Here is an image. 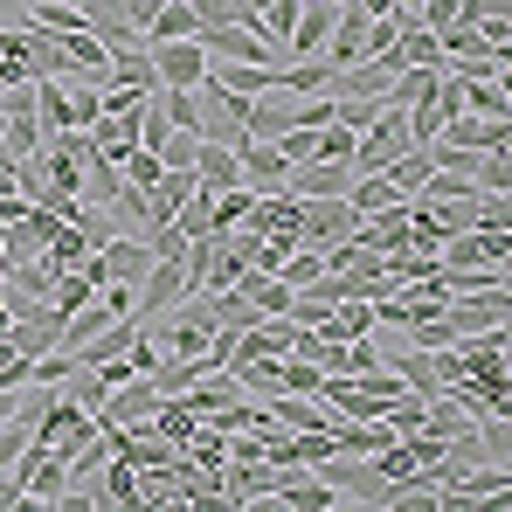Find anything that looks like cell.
I'll list each match as a JSON object with an SVG mask.
<instances>
[{"label":"cell","instance_id":"obj_1","mask_svg":"<svg viewBox=\"0 0 512 512\" xmlns=\"http://www.w3.org/2000/svg\"><path fill=\"white\" fill-rule=\"evenodd\" d=\"M409 146H416V139H409V111L381 97V111H374V125H367V132L353 139V173H381L388 160H402Z\"/></svg>","mask_w":512,"mask_h":512},{"label":"cell","instance_id":"obj_2","mask_svg":"<svg viewBox=\"0 0 512 512\" xmlns=\"http://www.w3.org/2000/svg\"><path fill=\"white\" fill-rule=\"evenodd\" d=\"M512 229H450L436 243V270H506Z\"/></svg>","mask_w":512,"mask_h":512},{"label":"cell","instance_id":"obj_3","mask_svg":"<svg viewBox=\"0 0 512 512\" xmlns=\"http://www.w3.org/2000/svg\"><path fill=\"white\" fill-rule=\"evenodd\" d=\"M0 146H7L14 160H35V153L49 146L42 111H35V90H28V84H7V90H0Z\"/></svg>","mask_w":512,"mask_h":512},{"label":"cell","instance_id":"obj_4","mask_svg":"<svg viewBox=\"0 0 512 512\" xmlns=\"http://www.w3.org/2000/svg\"><path fill=\"white\" fill-rule=\"evenodd\" d=\"M14 471H21L28 506H56V499H63V485H70V464H63L49 443H35V436H28V450L14 457Z\"/></svg>","mask_w":512,"mask_h":512},{"label":"cell","instance_id":"obj_5","mask_svg":"<svg viewBox=\"0 0 512 512\" xmlns=\"http://www.w3.org/2000/svg\"><path fill=\"white\" fill-rule=\"evenodd\" d=\"M243 118H250V97L201 84V139H215V146H243V139H250Z\"/></svg>","mask_w":512,"mask_h":512},{"label":"cell","instance_id":"obj_6","mask_svg":"<svg viewBox=\"0 0 512 512\" xmlns=\"http://www.w3.org/2000/svg\"><path fill=\"white\" fill-rule=\"evenodd\" d=\"M333 70H346V63H360V56H374V14L360 7V0H346L340 21H333V35H326V49H319Z\"/></svg>","mask_w":512,"mask_h":512},{"label":"cell","instance_id":"obj_7","mask_svg":"<svg viewBox=\"0 0 512 512\" xmlns=\"http://www.w3.org/2000/svg\"><path fill=\"white\" fill-rule=\"evenodd\" d=\"M353 229H360V215L346 208V194H333V201H305V208H298V243H312V250L346 243Z\"/></svg>","mask_w":512,"mask_h":512},{"label":"cell","instance_id":"obj_8","mask_svg":"<svg viewBox=\"0 0 512 512\" xmlns=\"http://www.w3.org/2000/svg\"><path fill=\"white\" fill-rule=\"evenodd\" d=\"M146 49H153L160 90H194L208 77V49H201V42H146Z\"/></svg>","mask_w":512,"mask_h":512},{"label":"cell","instance_id":"obj_9","mask_svg":"<svg viewBox=\"0 0 512 512\" xmlns=\"http://www.w3.org/2000/svg\"><path fill=\"white\" fill-rule=\"evenodd\" d=\"M153 402H160L153 374H132V381H125V388H111L90 416H97V423H111V429H132V423H146V416H153Z\"/></svg>","mask_w":512,"mask_h":512},{"label":"cell","instance_id":"obj_10","mask_svg":"<svg viewBox=\"0 0 512 512\" xmlns=\"http://www.w3.org/2000/svg\"><path fill=\"white\" fill-rule=\"evenodd\" d=\"M284 187H291L298 201H333V194L353 187V167H340V160H298Z\"/></svg>","mask_w":512,"mask_h":512},{"label":"cell","instance_id":"obj_11","mask_svg":"<svg viewBox=\"0 0 512 512\" xmlns=\"http://www.w3.org/2000/svg\"><path fill=\"white\" fill-rule=\"evenodd\" d=\"M312 333H319V340H367V333H374V305H367V298H333Z\"/></svg>","mask_w":512,"mask_h":512},{"label":"cell","instance_id":"obj_12","mask_svg":"<svg viewBox=\"0 0 512 512\" xmlns=\"http://www.w3.org/2000/svg\"><path fill=\"white\" fill-rule=\"evenodd\" d=\"M194 180H201L208 194H222V187H250L243 167H236V146H215V139L194 146Z\"/></svg>","mask_w":512,"mask_h":512},{"label":"cell","instance_id":"obj_13","mask_svg":"<svg viewBox=\"0 0 512 512\" xmlns=\"http://www.w3.org/2000/svg\"><path fill=\"white\" fill-rule=\"evenodd\" d=\"M201 84L236 90V97H263L270 90V63H222V56H208V77Z\"/></svg>","mask_w":512,"mask_h":512},{"label":"cell","instance_id":"obj_14","mask_svg":"<svg viewBox=\"0 0 512 512\" xmlns=\"http://www.w3.org/2000/svg\"><path fill=\"white\" fill-rule=\"evenodd\" d=\"M201 35V14H194V0H167L153 21H146V42H194Z\"/></svg>","mask_w":512,"mask_h":512},{"label":"cell","instance_id":"obj_15","mask_svg":"<svg viewBox=\"0 0 512 512\" xmlns=\"http://www.w3.org/2000/svg\"><path fill=\"white\" fill-rule=\"evenodd\" d=\"M56 49H63V70H84V77H97V84H104V63H111V49H104L90 28H77V35H56Z\"/></svg>","mask_w":512,"mask_h":512},{"label":"cell","instance_id":"obj_16","mask_svg":"<svg viewBox=\"0 0 512 512\" xmlns=\"http://www.w3.org/2000/svg\"><path fill=\"white\" fill-rule=\"evenodd\" d=\"M457 97H464V111H478V118H512V97L499 77H457Z\"/></svg>","mask_w":512,"mask_h":512},{"label":"cell","instance_id":"obj_17","mask_svg":"<svg viewBox=\"0 0 512 512\" xmlns=\"http://www.w3.org/2000/svg\"><path fill=\"white\" fill-rule=\"evenodd\" d=\"M250 208H256V187H222V194H208V222H215V236L243 229Z\"/></svg>","mask_w":512,"mask_h":512},{"label":"cell","instance_id":"obj_18","mask_svg":"<svg viewBox=\"0 0 512 512\" xmlns=\"http://www.w3.org/2000/svg\"><path fill=\"white\" fill-rule=\"evenodd\" d=\"M298 7H305V0H270L263 14H250V28L263 35V42H270V49H277V56H284V42H291V28H298Z\"/></svg>","mask_w":512,"mask_h":512},{"label":"cell","instance_id":"obj_19","mask_svg":"<svg viewBox=\"0 0 512 512\" xmlns=\"http://www.w3.org/2000/svg\"><path fill=\"white\" fill-rule=\"evenodd\" d=\"M90 298H97V284H90L84 270H63V277H56V284H49V298H42V305H49V312H56V319H70V312H84Z\"/></svg>","mask_w":512,"mask_h":512},{"label":"cell","instance_id":"obj_20","mask_svg":"<svg viewBox=\"0 0 512 512\" xmlns=\"http://www.w3.org/2000/svg\"><path fill=\"white\" fill-rule=\"evenodd\" d=\"M35 111H42V132H70V90L63 77H35Z\"/></svg>","mask_w":512,"mask_h":512},{"label":"cell","instance_id":"obj_21","mask_svg":"<svg viewBox=\"0 0 512 512\" xmlns=\"http://www.w3.org/2000/svg\"><path fill=\"white\" fill-rule=\"evenodd\" d=\"M388 187H395V194H402V201H409V194H416V187H423L429 180V146H409V153H402V160H388Z\"/></svg>","mask_w":512,"mask_h":512},{"label":"cell","instance_id":"obj_22","mask_svg":"<svg viewBox=\"0 0 512 512\" xmlns=\"http://www.w3.org/2000/svg\"><path fill=\"white\" fill-rule=\"evenodd\" d=\"M42 256H49L56 270H77V263L90 256V236L77 229V222H56V236H49V250H42Z\"/></svg>","mask_w":512,"mask_h":512},{"label":"cell","instance_id":"obj_23","mask_svg":"<svg viewBox=\"0 0 512 512\" xmlns=\"http://www.w3.org/2000/svg\"><path fill=\"white\" fill-rule=\"evenodd\" d=\"M229 374L243 381V395H277L284 388V360H236Z\"/></svg>","mask_w":512,"mask_h":512},{"label":"cell","instance_id":"obj_24","mask_svg":"<svg viewBox=\"0 0 512 512\" xmlns=\"http://www.w3.org/2000/svg\"><path fill=\"white\" fill-rule=\"evenodd\" d=\"M160 104H167V125H180V132L201 139V84L194 90H160Z\"/></svg>","mask_w":512,"mask_h":512},{"label":"cell","instance_id":"obj_25","mask_svg":"<svg viewBox=\"0 0 512 512\" xmlns=\"http://www.w3.org/2000/svg\"><path fill=\"white\" fill-rule=\"evenodd\" d=\"M194 146H201V139H194V132H180V125H167V132H160V146H153V153H160V167H194Z\"/></svg>","mask_w":512,"mask_h":512},{"label":"cell","instance_id":"obj_26","mask_svg":"<svg viewBox=\"0 0 512 512\" xmlns=\"http://www.w3.org/2000/svg\"><path fill=\"white\" fill-rule=\"evenodd\" d=\"M319 381H326V367H312V360H284V388H277V395H319Z\"/></svg>","mask_w":512,"mask_h":512},{"label":"cell","instance_id":"obj_27","mask_svg":"<svg viewBox=\"0 0 512 512\" xmlns=\"http://www.w3.org/2000/svg\"><path fill=\"white\" fill-rule=\"evenodd\" d=\"M416 21H423L429 35H436V28H450V21H457V0H423V7H416Z\"/></svg>","mask_w":512,"mask_h":512},{"label":"cell","instance_id":"obj_28","mask_svg":"<svg viewBox=\"0 0 512 512\" xmlns=\"http://www.w3.org/2000/svg\"><path fill=\"white\" fill-rule=\"evenodd\" d=\"M160 7H167V0H118V14H125V21H132L139 35H146V21H153Z\"/></svg>","mask_w":512,"mask_h":512},{"label":"cell","instance_id":"obj_29","mask_svg":"<svg viewBox=\"0 0 512 512\" xmlns=\"http://www.w3.org/2000/svg\"><path fill=\"white\" fill-rule=\"evenodd\" d=\"M28 21V0H0V28H21Z\"/></svg>","mask_w":512,"mask_h":512},{"label":"cell","instance_id":"obj_30","mask_svg":"<svg viewBox=\"0 0 512 512\" xmlns=\"http://www.w3.org/2000/svg\"><path fill=\"white\" fill-rule=\"evenodd\" d=\"M7 263H14V256H7V236H0V277H7Z\"/></svg>","mask_w":512,"mask_h":512},{"label":"cell","instance_id":"obj_31","mask_svg":"<svg viewBox=\"0 0 512 512\" xmlns=\"http://www.w3.org/2000/svg\"><path fill=\"white\" fill-rule=\"evenodd\" d=\"M7 353H14V346H7V340H0V360H7Z\"/></svg>","mask_w":512,"mask_h":512},{"label":"cell","instance_id":"obj_32","mask_svg":"<svg viewBox=\"0 0 512 512\" xmlns=\"http://www.w3.org/2000/svg\"><path fill=\"white\" fill-rule=\"evenodd\" d=\"M0 90H7V84H0Z\"/></svg>","mask_w":512,"mask_h":512}]
</instances>
